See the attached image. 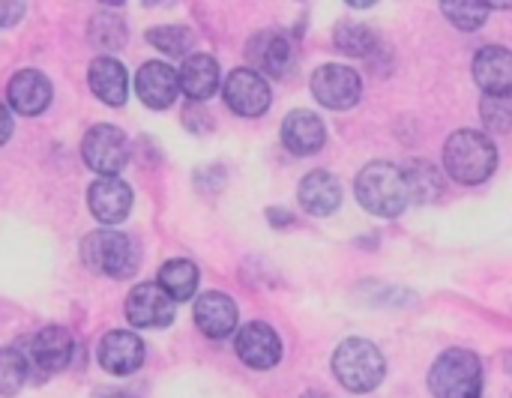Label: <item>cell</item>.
Segmentation results:
<instances>
[{
  "label": "cell",
  "mask_w": 512,
  "mask_h": 398,
  "mask_svg": "<svg viewBox=\"0 0 512 398\" xmlns=\"http://www.w3.org/2000/svg\"><path fill=\"white\" fill-rule=\"evenodd\" d=\"M444 168L462 186L486 183L498 168V150L489 135L474 129H459L444 144Z\"/></svg>",
  "instance_id": "cell-1"
},
{
  "label": "cell",
  "mask_w": 512,
  "mask_h": 398,
  "mask_svg": "<svg viewBox=\"0 0 512 398\" xmlns=\"http://www.w3.org/2000/svg\"><path fill=\"white\" fill-rule=\"evenodd\" d=\"M357 201L384 219H396L405 213L408 207V192H405V180L402 171L390 162H372L357 174Z\"/></svg>",
  "instance_id": "cell-2"
},
{
  "label": "cell",
  "mask_w": 512,
  "mask_h": 398,
  "mask_svg": "<svg viewBox=\"0 0 512 398\" xmlns=\"http://www.w3.org/2000/svg\"><path fill=\"white\" fill-rule=\"evenodd\" d=\"M81 261L99 276L129 279L141 264V249L120 231H93L81 243Z\"/></svg>",
  "instance_id": "cell-3"
},
{
  "label": "cell",
  "mask_w": 512,
  "mask_h": 398,
  "mask_svg": "<svg viewBox=\"0 0 512 398\" xmlns=\"http://www.w3.org/2000/svg\"><path fill=\"white\" fill-rule=\"evenodd\" d=\"M333 375H336V381L345 390L363 396V393L378 390V384L387 375V363H384L381 351L372 342H366V339H348V342H342L336 348Z\"/></svg>",
  "instance_id": "cell-4"
},
{
  "label": "cell",
  "mask_w": 512,
  "mask_h": 398,
  "mask_svg": "<svg viewBox=\"0 0 512 398\" xmlns=\"http://www.w3.org/2000/svg\"><path fill=\"white\" fill-rule=\"evenodd\" d=\"M429 390L435 398H477L483 390V366L477 354L465 348L444 351L432 372H429Z\"/></svg>",
  "instance_id": "cell-5"
},
{
  "label": "cell",
  "mask_w": 512,
  "mask_h": 398,
  "mask_svg": "<svg viewBox=\"0 0 512 398\" xmlns=\"http://www.w3.org/2000/svg\"><path fill=\"white\" fill-rule=\"evenodd\" d=\"M81 159L99 177H117L129 162V141L123 129L99 123L81 141Z\"/></svg>",
  "instance_id": "cell-6"
},
{
  "label": "cell",
  "mask_w": 512,
  "mask_h": 398,
  "mask_svg": "<svg viewBox=\"0 0 512 398\" xmlns=\"http://www.w3.org/2000/svg\"><path fill=\"white\" fill-rule=\"evenodd\" d=\"M360 93H363L360 75L342 63H324L312 75V96L324 108H333V111L354 108L360 102Z\"/></svg>",
  "instance_id": "cell-7"
},
{
  "label": "cell",
  "mask_w": 512,
  "mask_h": 398,
  "mask_svg": "<svg viewBox=\"0 0 512 398\" xmlns=\"http://www.w3.org/2000/svg\"><path fill=\"white\" fill-rule=\"evenodd\" d=\"M126 318L132 327H141V330H159V327H168L174 321V303L171 297L147 282V285H135L126 297Z\"/></svg>",
  "instance_id": "cell-8"
},
{
  "label": "cell",
  "mask_w": 512,
  "mask_h": 398,
  "mask_svg": "<svg viewBox=\"0 0 512 398\" xmlns=\"http://www.w3.org/2000/svg\"><path fill=\"white\" fill-rule=\"evenodd\" d=\"M270 84L252 69H234L225 78V102L240 117H261L270 108Z\"/></svg>",
  "instance_id": "cell-9"
},
{
  "label": "cell",
  "mask_w": 512,
  "mask_h": 398,
  "mask_svg": "<svg viewBox=\"0 0 512 398\" xmlns=\"http://www.w3.org/2000/svg\"><path fill=\"white\" fill-rule=\"evenodd\" d=\"M234 348H237V357L249 369H258V372H267L282 360V339L276 336V330L270 324H261V321L246 324L237 333Z\"/></svg>",
  "instance_id": "cell-10"
},
{
  "label": "cell",
  "mask_w": 512,
  "mask_h": 398,
  "mask_svg": "<svg viewBox=\"0 0 512 398\" xmlns=\"http://www.w3.org/2000/svg\"><path fill=\"white\" fill-rule=\"evenodd\" d=\"M291 39L282 33V30H261L249 39L246 45V57H249V69L258 72L261 78L264 75H273V78H282L285 69L291 66Z\"/></svg>",
  "instance_id": "cell-11"
},
{
  "label": "cell",
  "mask_w": 512,
  "mask_h": 398,
  "mask_svg": "<svg viewBox=\"0 0 512 398\" xmlns=\"http://www.w3.org/2000/svg\"><path fill=\"white\" fill-rule=\"evenodd\" d=\"M144 363V342L129 330H111L99 342V366L108 375H132Z\"/></svg>",
  "instance_id": "cell-12"
},
{
  "label": "cell",
  "mask_w": 512,
  "mask_h": 398,
  "mask_svg": "<svg viewBox=\"0 0 512 398\" xmlns=\"http://www.w3.org/2000/svg\"><path fill=\"white\" fill-rule=\"evenodd\" d=\"M87 207L102 225H120L132 210V189L120 177H99L87 192Z\"/></svg>",
  "instance_id": "cell-13"
},
{
  "label": "cell",
  "mask_w": 512,
  "mask_h": 398,
  "mask_svg": "<svg viewBox=\"0 0 512 398\" xmlns=\"http://www.w3.org/2000/svg\"><path fill=\"white\" fill-rule=\"evenodd\" d=\"M135 93L147 108H156V111L171 108L177 102V93H180L177 72L162 60H150L135 75Z\"/></svg>",
  "instance_id": "cell-14"
},
{
  "label": "cell",
  "mask_w": 512,
  "mask_h": 398,
  "mask_svg": "<svg viewBox=\"0 0 512 398\" xmlns=\"http://www.w3.org/2000/svg\"><path fill=\"white\" fill-rule=\"evenodd\" d=\"M195 324L213 342L228 339L237 330V303L219 291H207L195 300Z\"/></svg>",
  "instance_id": "cell-15"
},
{
  "label": "cell",
  "mask_w": 512,
  "mask_h": 398,
  "mask_svg": "<svg viewBox=\"0 0 512 398\" xmlns=\"http://www.w3.org/2000/svg\"><path fill=\"white\" fill-rule=\"evenodd\" d=\"M6 96H9L12 111H18L24 117H36L51 102V81L36 69H21V72L12 75V81L6 87Z\"/></svg>",
  "instance_id": "cell-16"
},
{
  "label": "cell",
  "mask_w": 512,
  "mask_h": 398,
  "mask_svg": "<svg viewBox=\"0 0 512 398\" xmlns=\"http://www.w3.org/2000/svg\"><path fill=\"white\" fill-rule=\"evenodd\" d=\"M72 351H75V342L63 327H45L30 342V360L33 366L42 369V375L63 372L72 363Z\"/></svg>",
  "instance_id": "cell-17"
},
{
  "label": "cell",
  "mask_w": 512,
  "mask_h": 398,
  "mask_svg": "<svg viewBox=\"0 0 512 398\" xmlns=\"http://www.w3.org/2000/svg\"><path fill=\"white\" fill-rule=\"evenodd\" d=\"M474 78L486 90V96H510L512 90V54L504 45H486L474 57Z\"/></svg>",
  "instance_id": "cell-18"
},
{
  "label": "cell",
  "mask_w": 512,
  "mask_h": 398,
  "mask_svg": "<svg viewBox=\"0 0 512 398\" xmlns=\"http://www.w3.org/2000/svg\"><path fill=\"white\" fill-rule=\"evenodd\" d=\"M282 141L291 153L297 156H312L324 147L327 141V129L321 123L318 114L300 108V111H291L282 123Z\"/></svg>",
  "instance_id": "cell-19"
},
{
  "label": "cell",
  "mask_w": 512,
  "mask_h": 398,
  "mask_svg": "<svg viewBox=\"0 0 512 398\" xmlns=\"http://www.w3.org/2000/svg\"><path fill=\"white\" fill-rule=\"evenodd\" d=\"M177 87L192 99L204 102L219 90V63L210 54H189L177 72Z\"/></svg>",
  "instance_id": "cell-20"
},
{
  "label": "cell",
  "mask_w": 512,
  "mask_h": 398,
  "mask_svg": "<svg viewBox=\"0 0 512 398\" xmlns=\"http://www.w3.org/2000/svg\"><path fill=\"white\" fill-rule=\"evenodd\" d=\"M87 81H90V90L105 102V105H123L129 99V78H126V69L120 60L114 57H96L90 63V72H87Z\"/></svg>",
  "instance_id": "cell-21"
},
{
  "label": "cell",
  "mask_w": 512,
  "mask_h": 398,
  "mask_svg": "<svg viewBox=\"0 0 512 398\" xmlns=\"http://www.w3.org/2000/svg\"><path fill=\"white\" fill-rule=\"evenodd\" d=\"M342 204V186L330 171H312L300 183V207L312 216H330Z\"/></svg>",
  "instance_id": "cell-22"
},
{
  "label": "cell",
  "mask_w": 512,
  "mask_h": 398,
  "mask_svg": "<svg viewBox=\"0 0 512 398\" xmlns=\"http://www.w3.org/2000/svg\"><path fill=\"white\" fill-rule=\"evenodd\" d=\"M402 180H405L408 201L432 204V201H438V198L444 195V177H441L438 165H432L429 159L411 162V165L402 171Z\"/></svg>",
  "instance_id": "cell-23"
},
{
  "label": "cell",
  "mask_w": 512,
  "mask_h": 398,
  "mask_svg": "<svg viewBox=\"0 0 512 398\" xmlns=\"http://www.w3.org/2000/svg\"><path fill=\"white\" fill-rule=\"evenodd\" d=\"M156 285L171 297V303L192 300L195 291H198V267L192 261H186V258H174L159 270Z\"/></svg>",
  "instance_id": "cell-24"
},
{
  "label": "cell",
  "mask_w": 512,
  "mask_h": 398,
  "mask_svg": "<svg viewBox=\"0 0 512 398\" xmlns=\"http://www.w3.org/2000/svg\"><path fill=\"white\" fill-rule=\"evenodd\" d=\"M87 36H90V45L99 48V51H105V57H108L111 51H120L126 45L129 27H126V21L120 15L102 9V12H96L90 18V33Z\"/></svg>",
  "instance_id": "cell-25"
},
{
  "label": "cell",
  "mask_w": 512,
  "mask_h": 398,
  "mask_svg": "<svg viewBox=\"0 0 512 398\" xmlns=\"http://www.w3.org/2000/svg\"><path fill=\"white\" fill-rule=\"evenodd\" d=\"M333 42L348 57H369L375 51L378 36L360 21H339L336 30H333Z\"/></svg>",
  "instance_id": "cell-26"
},
{
  "label": "cell",
  "mask_w": 512,
  "mask_h": 398,
  "mask_svg": "<svg viewBox=\"0 0 512 398\" xmlns=\"http://www.w3.org/2000/svg\"><path fill=\"white\" fill-rule=\"evenodd\" d=\"M147 42L153 48H159L162 54H171V57H186L189 48L195 45V33L183 24H165V27H153L147 30Z\"/></svg>",
  "instance_id": "cell-27"
},
{
  "label": "cell",
  "mask_w": 512,
  "mask_h": 398,
  "mask_svg": "<svg viewBox=\"0 0 512 398\" xmlns=\"http://www.w3.org/2000/svg\"><path fill=\"white\" fill-rule=\"evenodd\" d=\"M30 375V363L15 348H0V396H15Z\"/></svg>",
  "instance_id": "cell-28"
},
{
  "label": "cell",
  "mask_w": 512,
  "mask_h": 398,
  "mask_svg": "<svg viewBox=\"0 0 512 398\" xmlns=\"http://www.w3.org/2000/svg\"><path fill=\"white\" fill-rule=\"evenodd\" d=\"M441 12L459 27V30H477L486 24L492 6L489 3H477V0H465V3H441Z\"/></svg>",
  "instance_id": "cell-29"
},
{
  "label": "cell",
  "mask_w": 512,
  "mask_h": 398,
  "mask_svg": "<svg viewBox=\"0 0 512 398\" xmlns=\"http://www.w3.org/2000/svg\"><path fill=\"white\" fill-rule=\"evenodd\" d=\"M480 114L483 123L489 126V132L507 135L512 126V102L510 96H483L480 102Z\"/></svg>",
  "instance_id": "cell-30"
},
{
  "label": "cell",
  "mask_w": 512,
  "mask_h": 398,
  "mask_svg": "<svg viewBox=\"0 0 512 398\" xmlns=\"http://www.w3.org/2000/svg\"><path fill=\"white\" fill-rule=\"evenodd\" d=\"M183 123L195 132V135H201V132H210V114L204 111V108H198V102H189L186 108H183Z\"/></svg>",
  "instance_id": "cell-31"
},
{
  "label": "cell",
  "mask_w": 512,
  "mask_h": 398,
  "mask_svg": "<svg viewBox=\"0 0 512 398\" xmlns=\"http://www.w3.org/2000/svg\"><path fill=\"white\" fill-rule=\"evenodd\" d=\"M24 3H0V27H9V24H15L21 15H24Z\"/></svg>",
  "instance_id": "cell-32"
},
{
  "label": "cell",
  "mask_w": 512,
  "mask_h": 398,
  "mask_svg": "<svg viewBox=\"0 0 512 398\" xmlns=\"http://www.w3.org/2000/svg\"><path fill=\"white\" fill-rule=\"evenodd\" d=\"M9 135H12V114H9V108L0 102V147L9 141Z\"/></svg>",
  "instance_id": "cell-33"
},
{
  "label": "cell",
  "mask_w": 512,
  "mask_h": 398,
  "mask_svg": "<svg viewBox=\"0 0 512 398\" xmlns=\"http://www.w3.org/2000/svg\"><path fill=\"white\" fill-rule=\"evenodd\" d=\"M294 219L288 216V210H270V225H291Z\"/></svg>",
  "instance_id": "cell-34"
},
{
  "label": "cell",
  "mask_w": 512,
  "mask_h": 398,
  "mask_svg": "<svg viewBox=\"0 0 512 398\" xmlns=\"http://www.w3.org/2000/svg\"><path fill=\"white\" fill-rule=\"evenodd\" d=\"M102 398H132L129 393H123V390H111V393H105Z\"/></svg>",
  "instance_id": "cell-35"
},
{
  "label": "cell",
  "mask_w": 512,
  "mask_h": 398,
  "mask_svg": "<svg viewBox=\"0 0 512 398\" xmlns=\"http://www.w3.org/2000/svg\"><path fill=\"white\" fill-rule=\"evenodd\" d=\"M306 398H324V396H318V393H309V396Z\"/></svg>",
  "instance_id": "cell-36"
},
{
  "label": "cell",
  "mask_w": 512,
  "mask_h": 398,
  "mask_svg": "<svg viewBox=\"0 0 512 398\" xmlns=\"http://www.w3.org/2000/svg\"><path fill=\"white\" fill-rule=\"evenodd\" d=\"M477 398H483V396H477Z\"/></svg>",
  "instance_id": "cell-37"
}]
</instances>
